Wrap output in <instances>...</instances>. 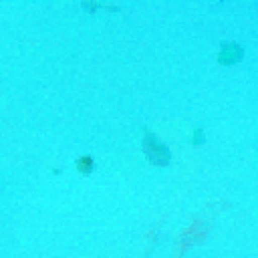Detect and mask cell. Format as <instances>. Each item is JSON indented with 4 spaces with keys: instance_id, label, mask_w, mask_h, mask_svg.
I'll return each mask as SVG.
<instances>
[{
    "instance_id": "cell-1",
    "label": "cell",
    "mask_w": 258,
    "mask_h": 258,
    "mask_svg": "<svg viewBox=\"0 0 258 258\" xmlns=\"http://www.w3.org/2000/svg\"><path fill=\"white\" fill-rule=\"evenodd\" d=\"M143 151L153 165H167L171 159L169 147L151 131H145V135H143Z\"/></svg>"
},
{
    "instance_id": "cell-2",
    "label": "cell",
    "mask_w": 258,
    "mask_h": 258,
    "mask_svg": "<svg viewBox=\"0 0 258 258\" xmlns=\"http://www.w3.org/2000/svg\"><path fill=\"white\" fill-rule=\"evenodd\" d=\"M242 56H244V48L238 42H224L220 46V52H218V62L230 67V64L240 62Z\"/></svg>"
},
{
    "instance_id": "cell-3",
    "label": "cell",
    "mask_w": 258,
    "mask_h": 258,
    "mask_svg": "<svg viewBox=\"0 0 258 258\" xmlns=\"http://www.w3.org/2000/svg\"><path fill=\"white\" fill-rule=\"evenodd\" d=\"M77 167H79V171H81V173H91V171L95 169V161H93V157H91V155H83V157H79Z\"/></svg>"
},
{
    "instance_id": "cell-4",
    "label": "cell",
    "mask_w": 258,
    "mask_h": 258,
    "mask_svg": "<svg viewBox=\"0 0 258 258\" xmlns=\"http://www.w3.org/2000/svg\"><path fill=\"white\" fill-rule=\"evenodd\" d=\"M206 141V135H204V129L202 127H196L194 133H191V143L194 145H202Z\"/></svg>"
}]
</instances>
